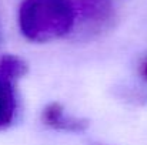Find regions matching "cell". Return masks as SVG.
I'll list each match as a JSON object with an SVG mask.
<instances>
[{
	"label": "cell",
	"instance_id": "obj_1",
	"mask_svg": "<svg viewBox=\"0 0 147 145\" xmlns=\"http://www.w3.org/2000/svg\"><path fill=\"white\" fill-rule=\"evenodd\" d=\"M76 26L71 0H23L19 9V27L24 39L46 43L64 37Z\"/></svg>",
	"mask_w": 147,
	"mask_h": 145
},
{
	"label": "cell",
	"instance_id": "obj_8",
	"mask_svg": "<svg viewBox=\"0 0 147 145\" xmlns=\"http://www.w3.org/2000/svg\"><path fill=\"white\" fill-rule=\"evenodd\" d=\"M90 145H110V144H104V142H100V141H90Z\"/></svg>",
	"mask_w": 147,
	"mask_h": 145
},
{
	"label": "cell",
	"instance_id": "obj_5",
	"mask_svg": "<svg viewBox=\"0 0 147 145\" xmlns=\"http://www.w3.org/2000/svg\"><path fill=\"white\" fill-rule=\"evenodd\" d=\"M27 63L14 54H0V78L17 84L27 74Z\"/></svg>",
	"mask_w": 147,
	"mask_h": 145
},
{
	"label": "cell",
	"instance_id": "obj_4",
	"mask_svg": "<svg viewBox=\"0 0 147 145\" xmlns=\"http://www.w3.org/2000/svg\"><path fill=\"white\" fill-rule=\"evenodd\" d=\"M17 112L16 84L0 78V130L9 128Z\"/></svg>",
	"mask_w": 147,
	"mask_h": 145
},
{
	"label": "cell",
	"instance_id": "obj_2",
	"mask_svg": "<svg viewBox=\"0 0 147 145\" xmlns=\"http://www.w3.org/2000/svg\"><path fill=\"white\" fill-rule=\"evenodd\" d=\"M76 10V24L82 34L96 37L107 31L114 20L116 11L111 0H71Z\"/></svg>",
	"mask_w": 147,
	"mask_h": 145
},
{
	"label": "cell",
	"instance_id": "obj_6",
	"mask_svg": "<svg viewBox=\"0 0 147 145\" xmlns=\"http://www.w3.org/2000/svg\"><path fill=\"white\" fill-rule=\"evenodd\" d=\"M3 21H1V13H0V48H1V44H3Z\"/></svg>",
	"mask_w": 147,
	"mask_h": 145
},
{
	"label": "cell",
	"instance_id": "obj_3",
	"mask_svg": "<svg viewBox=\"0 0 147 145\" xmlns=\"http://www.w3.org/2000/svg\"><path fill=\"white\" fill-rule=\"evenodd\" d=\"M40 120L46 127H49L54 131L70 132V134L84 132L90 125V121L87 118L67 114L64 107L56 101L45 105L40 114Z\"/></svg>",
	"mask_w": 147,
	"mask_h": 145
},
{
	"label": "cell",
	"instance_id": "obj_7",
	"mask_svg": "<svg viewBox=\"0 0 147 145\" xmlns=\"http://www.w3.org/2000/svg\"><path fill=\"white\" fill-rule=\"evenodd\" d=\"M142 71H143V76H144V78L147 80V61L144 63V64H143V70H142Z\"/></svg>",
	"mask_w": 147,
	"mask_h": 145
}]
</instances>
